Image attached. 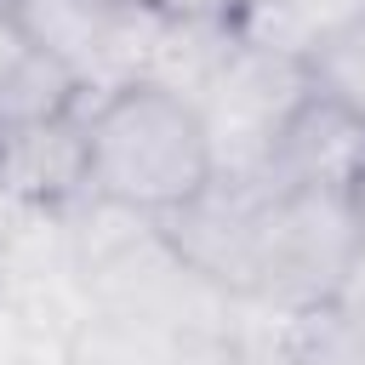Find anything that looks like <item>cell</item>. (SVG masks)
Instances as JSON below:
<instances>
[{
  "label": "cell",
  "instance_id": "6da1fadb",
  "mask_svg": "<svg viewBox=\"0 0 365 365\" xmlns=\"http://www.w3.org/2000/svg\"><path fill=\"white\" fill-rule=\"evenodd\" d=\"M80 125H86V200L125 205L160 222L217 177L200 108L165 86L131 80L97 91L86 97Z\"/></svg>",
  "mask_w": 365,
  "mask_h": 365
},
{
  "label": "cell",
  "instance_id": "7a4b0ae2",
  "mask_svg": "<svg viewBox=\"0 0 365 365\" xmlns=\"http://www.w3.org/2000/svg\"><path fill=\"white\" fill-rule=\"evenodd\" d=\"M365 234L348 211V194L331 188H268L251 245V308L268 314H308L336 302Z\"/></svg>",
  "mask_w": 365,
  "mask_h": 365
},
{
  "label": "cell",
  "instance_id": "3957f363",
  "mask_svg": "<svg viewBox=\"0 0 365 365\" xmlns=\"http://www.w3.org/2000/svg\"><path fill=\"white\" fill-rule=\"evenodd\" d=\"M302 97H308V74L297 57L240 40L194 103L205 120V137H211L217 177H262V160Z\"/></svg>",
  "mask_w": 365,
  "mask_h": 365
},
{
  "label": "cell",
  "instance_id": "277c9868",
  "mask_svg": "<svg viewBox=\"0 0 365 365\" xmlns=\"http://www.w3.org/2000/svg\"><path fill=\"white\" fill-rule=\"evenodd\" d=\"M365 160V120H354L348 108L325 103V97H302L291 108V120L279 125L268 160H262V182L268 188H331L348 194L354 171Z\"/></svg>",
  "mask_w": 365,
  "mask_h": 365
},
{
  "label": "cell",
  "instance_id": "5b68a950",
  "mask_svg": "<svg viewBox=\"0 0 365 365\" xmlns=\"http://www.w3.org/2000/svg\"><path fill=\"white\" fill-rule=\"evenodd\" d=\"M0 194L40 211H68L86 200V125L57 114L40 125L0 131Z\"/></svg>",
  "mask_w": 365,
  "mask_h": 365
},
{
  "label": "cell",
  "instance_id": "8992f818",
  "mask_svg": "<svg viewBox=\"0 0 365 365\" xmlns=\"http://www.w3.org/2000/svg\"><path fill=\"white\" fill-rule=\"evenodd\" d=\"M177 342H182V336L165 331V325L91 308V314L68 331L63 365H171V359H177Z\"/></svg>",
  "mask_w": 365,
  "mask_h": 365
},
{
  "label": "cell",
  "instance_id": "52a82bcc",
  "mask_svg": "<svg viewBox=\"0 0 365 365\" xmlns=\"http://www.w3.org/2000/svg\"><path fill=\"white\" fill-rule=\"evenodd\" d=\"M354 11H359V0H251L234 29H240V40L302 63V57H308L336 23H348Z\"/></svg>",
  "mask_w": 365,
  "mask_h": 365
},
{
  "label": "cell",
  "instance_id": "ba28073f",
  "mask_svg": "<svg viewBox=\"0 0 365 365\" xmlns=\"http://www.w3.org/2000/svg\"><path fill=\"white\" fill-rule=\"evenodd\" d=\"M86 86L74 68H63L57 57L46 51H29L6 80H0V131L11 125H40V120H57V114H80L86 108Z\"/></svg>",
  "mask_w": 365,
  "mask_h": 365
},
{
  "label": "cell",
  "instance_id": "9c48e42d",
  "mask_svg": "<svg viewBox=\"0 0 365 365\" xmlns=\"http://www.w3.org/2000/svg\"><path fill=\"white\" fill-rule=\"evenodd\" d=\"M308 91L348 108L354 120H365V11H354L348 23H336L308 57H302Z\"/></svg>",
  "mask_w": 365,
  "mask_h": 365
},
{
  "label": "cell",
  "instance_id": "30bf717a",
  "mask_svg": "<svg viewBox=\"0 0 365 365\" xmlns=\"http://www.w3.org/2000/svg\"><path fill=\"white\" fill-rule=\"evenodd\" d=\"M291 354L297 365H365V319L336 302L291 314Z\"/></svg>",
  "mask_w": 365,
  "mask_h": 365
},
{
  "label": "cell",
  "instance_id": "8fae6325",
  "mask_svg": "<svg viewBox=\"0 0 365 365\" xmlns=\"http://www.w3.org/2000/svg\"><path fill=\"white\" fill-rule=\"evenodd\" d=\"M228 365H297V354H291V319L268 314V308H251V302H234Z\"/></svg>",
  "mask_w": 365,
  "mask_h": 365
},
{
  "label": "cell",
  "instance_id": "7c38bea8",
  "mask_svg": "<svg viewBox=\"0 0 365 365\" xmlns=\"http://www.w3.org/2000/svg\"><path fill=\"white\" fill-rule=\"evenodd\" d=\"M165 17H200V23H240V11L251 0H148Z\"/></svg>",
  "mask_w": 365,
  "mask_h": 365
},
{
  "label": "cell",
  "instance_id": "4fadbf2b",
  "mask_svg": "<svg viewBox=\"0 0 365 365\" xmlns=\"http://www.w3.org/2000/svg\"><path fill=\"white\" fill-rule=\"evenodd\" d=\"M171 365H228V331H188Z\"/></svg>",
  "mask_w": 365,
  "mask_h": 365
},
{
  "label": "cell",
  "instance_id": "5bb4252c",
  "mask_svg": "<svg viewBox=\"0 0 365 365\" xmlns=\"http://www.w3.org/2000/svg\"><path fill=\"white\" fill-rule=\"evenodd\" d=\"M29 51H34V46L23 40V29H17V17H11V0H0V80H6Z\"/></svg>",
  "mask_w": 365,
  "mask_h": 365
},
{
  "label": "cell",
  "instance_id": "9a60e30c",
  "mask_svg": "<svg viewBox=\"0 0 365 365\" xmlns=\"http://www.w3.org/2000/svg\"><path fill=\"white\" fill-rule=\"evenodd\" d=\"M348 211H354V222H359V234H365V160H359V171H354V182H348Z\"/></svg>",
  "mask_w": 365,
  "mask_h": 365
},
{
  "label": "cell",
  "instance_id": "2e32d148",
  "mask_svg": "<svg viewBox=\"0 0 365 365\" xmlns=\"http://www.w3.org/2000/svg\"><path fill=\"white\" fill-rule=\"evenodd\" d=\"M108 6H137V0H108Z\"/></svg>",
  "mask_w": 365,
  "mask_h": 365
},
{
  "label": "cell",
  "instance_id": "e0dca14e",
  "mask_svg": "<svg viewBox=\"0 0 365 365\" xmlns=\"http://www.w3.org/2000/svg\"><path fill=\"white\" fill-rule=\"evenodd\" d=\"M359 11H365V0H359Z\"/></svg>",
  "mask_w": 365,
  "mask_h": 365
}]
</instances>
